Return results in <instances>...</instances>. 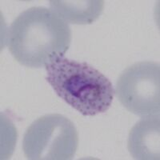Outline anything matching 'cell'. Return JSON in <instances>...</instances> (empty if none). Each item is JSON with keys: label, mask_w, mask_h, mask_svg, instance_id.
<instances>
[{"label": "cell", "mask_w": 160, "mask_h": 160, "mask_svg": "<svg viewBox=\"0 0 160 160\" xmlns=\"http://www.w3.org/2000/svg\"><path fill=\"white\" fill-rule=\"evenodd\" d=\"M71 42L67 22L52 10L34 7L26 10L11 23L8 43L11 55L21 65L45 68L58 57H64Z\"/></svg>", "instance_id": "1"}, {"label": "cell", "mask_w": 160, "mask_h": 160, "mask_svg": "<svg viewBox=\"0 0 160 160\" xmlns=\"http://www.w3.org/2000/svg\"><path fill=\"white\" fill-rule=\"evenodd\" d=\"M45 68L46 79L57 95L84 116H95L111 107L112 83L92 66L58 57Z\"/></svg>", "instance_id": "2"}, {"label": "cell", "mask_w": 160, "mask_h": 160, "mask_svg": "<svg viewBox=\"0 0 160 160\" xmlns=\"http://www.w3.org/2000/svg\"><path fill=\"white\" fill-rule=\"evenodd\" d=\"M78 135L69 118L58 114L40 117L27 129L22 150L28 159L69 160L78 148Z\"/></svg>", "instance_id": "3"}, {"label": "cell", "mask_w": 160, "mask_h": 160, "mask_svg": "<svg viewBox=\"0 0 160 160\" xmlns=\"http://www.w3.org/2000/svg\"><path fill=\"white\" fill-rule=\"evenodd\" d=\"M159 64L145 61L124 70L117 81L115 94L124 108L137 116H159Z\"/></svg>", "instance_id": "4"}, {"label": "cell", "mask_w": 160, "mask_h": 160, "mask_svg": "<svg viewBox=\"0 0 160 160\" xmlns=\"http://www.w3.org/2000/svg\"><path fill=\"white\" fill-rule=\"evenodd\" d=\"M159 116L142 118L131 130L128 148L135 159H159Z\"/></svg>", "instance_id": "5"}, {"label": "cell", "mask_w": 160, "mask_h": 160, "mask_svg": "<svg viewBox=\"0 0 160 160\" xmlns=\"http://www.w3.org/2000/svg\"><path fill=\"white\" fill-rule=\"evenodd\" d=\"M51 8L68 23L91 24L102 12L104 1L102 0H51Z\"/></svg>", "instance_id": "6"}]
</instances>
